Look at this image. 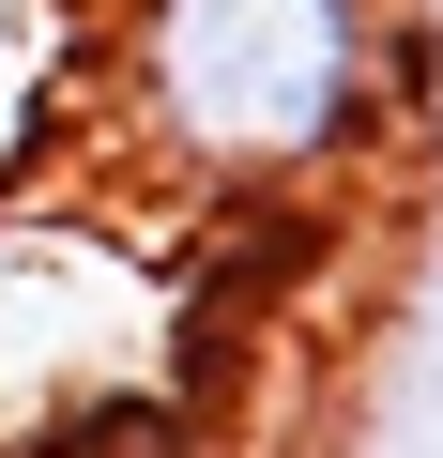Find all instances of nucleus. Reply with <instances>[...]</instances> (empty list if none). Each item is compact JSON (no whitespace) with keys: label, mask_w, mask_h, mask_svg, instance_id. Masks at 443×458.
Segmentation results:
<instances>
[{"label":"nucleus","mask_w":443,"mask_h":458,"mask_svg":"<svg viewBox=\"0 0 443 458\" xmlns=\"http://www.w3.org/2000/svg\"><path fill=\"white\" fill-rule=\"evenodd\" d=\"M123 107L199 183L306 199L397 123V16L382 0H138Z\"/></svg>","instance_id":"1"}]
</instances>
